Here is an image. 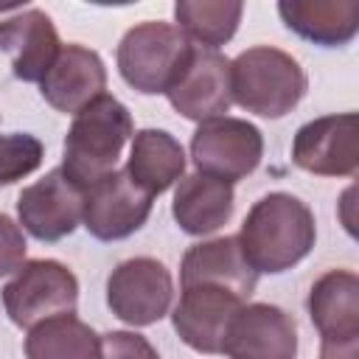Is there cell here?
<instances>
[{"mask_svg": "<svg viewBox=\"0 0 359 359\" xmlns=\"http://www.w3.org/2000/svg\"><path fill=\"white\" fill-rule=\"evenodd\" d=\"M174 300V280L165 264L140 255L118 264L107 278V306L126 325L143 328L163 320Z\"/></svg>", "mask_w": 359, "mask_h": 359, "instance_id": "obj_8", "label": "cell"}, {"mask_svg": "<svg viewBox=\"0 0 359 359\" xmlns=\"http://www.w3.org/2000/svg\"><path fill=\"white\" fill-rule=\"evenodd\" d=\"M244 3L236 0H180L174 6V20L191 45L219 50L227 45L241 22Z\"/></svg>", "mask_w": 359, "mask_h": 359, "instance_id": "obj_22", "label": "cell"}, {"mask_svg": "<svg viewBox=\"0 0 359 359\" xmlns=\"http://www.w3.org/2000/svg\"><path fill=\"white\" fill-rule=\"evenodd\" d=\"M227 359H297V323L272 303H244L224 339Z\"/></svg>", "mask_w": 359, "mask_h": 359, "instance_id": "obj_12", "label": "cell"}, {"mask_svg": "<svg viewBox=\"0 0 359 359\" xmlns=\"http://www.w3.org/2000/svg\"><path fill=\"white\" fill-rule=\"evenodd\" d=\"M222 286L241 300H250L258 283V272L247 264L236 236H219L188 247L180 264V286Z\"/></svg>", "mask_w": 359, "mask_h": 359, "instance_id": "obj_16", "label": "cell"}, {"mask_svg": "<svg viewBox=\"0 0 359 359\" xmlns=\"http://www.w3.org/2000/svg\"><path fill=\"white\" fill-rule=\"evenodd\" d=\"M45 146L28 132L0 135V185H11L42 165Z\"/></svg>", "mask_w": 359, "mask_h": 359, "instance_id": "obj_23", "label": "cell"}, {"mask_svg": "<svg viewBox=\"0 0 359 359\" xmlns=\"http://www.w3.org/2000/svg\"><path fill=\"white\" fill-rule=\"evenodd\" d=\"M151 199L137 188L126 171H112L84 188L81 224L98 241H118L140 230L151 213Z\"/></svg>", "mask_w": 359, "mask_h": 359, "instance_id": "obj_10", "label": "cell"}, {"mask_svg": "<svg viewBox=\"0 0 359 359\" xmlns=\"http://www.w3.org/2000/svg\"><path fill=\"white\" fill-rule=\"evenodd\" d=\"M278 14L289 31L323 48L348 45L359 31L356 0H280Z\"/></svg>", "mask_w": 359, "mask_h": 359, "instance_id": "obj_19", "label": "cell"}, {"mask_svg": "<svg viewBox=\"0 0 359 359\" xmlns=\"http://www.w3.org/2000/svg\"><path fill=\"white\" fill-rule=\"evenodd\" d=\"M59 48V31L42 8H17L0 20V53L20 81H42Z\"/></svg>", "mask_w": 359, "mask_h": 359, "instance_id": "obj_15", "label": "cell"}, {"mask_svg": "<svg viewBox=\"0 0 359 359\" xmlns=\"http://www.w3.org/2000/svg\"><path fill=\"white\" fill-rule=\"evenodd\" d=\"M25 250L28 244H25L22 227L11 216L0 213V278L14 275L25 264Z\"/></svg>", "mask_w": 359, "mask_h": 359, "instance_id": "obj_25", "label": "cell"}, {"mask_svg": "<svg viewBox=\"0 0 359 359\" xmlns=\"http://www.w3.org/2000/svg\"><path fill=\"white\" fill-rule=\"evenodd\" d=\"M359 339L353 342H320V359H356Z\"/></svg>", "mask_w": 359, "mask_h": 359, "instance_id": "obj_26", "label": "cell"}, {"mask_svg": "<svg viewBox=\"0 0 359 359\" xmlns=\"http://www.w3.org/2000/svg\"><path fill=\"white\" fill-rule=\"evenodd\" d=\"M236 194L233 185L208 174H188L174 188L171 216L188 236H210L224 227L233 216Z\"/></svg>", "mask_w": 359, "mask_h": 359, "instance_id": "obj_18", "label": "cell"}, {"mask_svg": "<svg viewBox=\"0 0 359 359\" xmlns=\"http://www.w3.org/2000/svg\"><path fill=\"white\" fill-rule=\"evenodd\" d=\"M107 90V67L93 48L79 42L62 45L53 65L39 81L42 98L65 115H76L90 101L104 95Z\"/></svg>", "mask_w": 359, "mask_h": 359, "instance_id": "obj_14", "label": "cell"}, {"mask_svg": "<svg viewBox=\"0 0 359 359\" xmlns=\"http://www.w3.org/2000/svg\"><path fill=\"white\" fill-rule=\"evenodd\" d=\"M359 118L356 112L323 115L303 123L292 140L297 168L317 177H356L359 171Z\"/></svg>", "mask_w": 359, "mask_h": 359, "instance_id": "obj_9", "label": "cell"}, {"mask_svg": "<svg viewBox=\"0 0 359 359\" xmlns=\"http://www.w3.org/2000/svg\"><path fill=\"white\" fill-rule=\"evenodd\" d=\"M135 135L129 109L109 93L90 101L73 115L62 149V171L81 191L112 174L123 146Z\"/></svg>", "mask_w": 359, "mask_h": 359, "instance_id": "obj_2", "label": "cell"}, {"mask_svg": "<svg viewBox=\"0 0 359 359\" xmlns=\"http://www.w3.org/2000/svg\"><path fill=\"white\" fill-rule=\"evenodd\" d=\"M165 98L188 121L205 123L222 118L233 104L230 59L219 50L191 45L171 87L165 90Z\"/></svg>", "mask_w": 359, "mask_h": 359, "instance_id": "obj_7", "label": "cell"}, {"mask_svg": "<svg viewBox=\"0 0 359 359\" xmlns=\"http://www.w3.org/2000/svg\"><path fill=\"white\" fill-rule=\"evenodd\" d=\"M306 73L300 62L272 45H255L241 50L230 62L233 101L261 118L289 115L306 95Z\"/></svg>", "mask_w": 359, "mask_h": 359, "instance_id": "obj_3", "label": "cell"}, {"mask_svg": "<svg viewBox=\"0 0 359 359\" xmlns=\"http://www.w3.org/2000/svg\"><path fill=\"white\" fill-rule=\"evenodd\" d=\"M84 191L65 177L62 168L25 185L17 196V219L22 230L39 241H59L81 224Z\"/></svg>", "mask_w": 359, "mask_h": 359, "instance_id": "obj_11", "label": "cell"}, {"mask_svg": "<svg viewBox=\"0 0 359 359\" xmlns=\"http://www.w3.org/2000/svg\"><path fill=\"white\" fill-rule=\"evenodd\" d=\"M123 171L149 196H160L185 177V149L165 129H140L132 135Z\"/></svg>", "mask_w": 359, "mask_h": 359, "instance_id": "obj_20", "label": "cell"}, {"mask_svg": "<svg viewBox=\"0 0 359 359\" xmlns=\"http://www.w3.org/2000/svg\"><path fill=\"white\" fill-rule=\"evenodd\" d=\"M101 359H160V353L135 331H107L101 334Z\"/></svg>", "mask_w": 359, "mask_h": 359, "instance_id": "obj_24", "label": "cell"}, {"mask_svg": "<svg viewBox=\"0 0 359 359\" xmlns=\"http://www.w3.org/2000/svg\"><path fill=\"white\" fill-rule=\"evenodd\" d=\"M188 48L191 42L182 36L177 25L160 20H143L132 25L118 45L121 79L143 95L165 93Z\"/></svg>", "mask_w": 359, "mask_h": 359, "instance_id": "obj_4", "label": "cell"}, {"mask_svg": "<svg viewBox=\"0 0 359 359\" xmlns=\"http://www.w3.org/2000/svg\"><path fill=\"white\" fill-rule=\"evenodd\" d=\"M79 280L70 266L53 258L25 261L3 286V309L17 328H34L59 314H76Z\"/></svg>", "mask_w": 359, "mask_h": 359, "instance_id": "obj_5", "label": "cell"}, {"mask_svg": "<svg viewBox=\"0 0 359 359\" xmlns=\"http://www.w3.org/2000/svg\"><path fill=\"white\" fill-rule=\"evenodd\" d=\"M309 317L320 342L359 339V278L351 269H328L309 292Z\"/></svg>", "mask_w": 359, "mask_h": 359, "instance_id": "obj_17", "label": "cell"}, {"mask_svg": "<svg viewBox=\"0 0 359 359\" xmlns=\"http://www.w3.org/2000/svg\"><path fill=\"white\" fill-rule=\"evenodd\" d=\"M28 359H101V337L76 314H59L28 328Z\"/></svg>", "mask_w": 359, "mask_h": 359, "instance_id": "obj_21", "label": "cell"}, {"mask_svg": "<svg viewBox=\"0 0 359 359\" xmlns=\"http://www.w3.org/2000/svg\"><path fill=\"white\" fill-rule=\"evenodd\" d=\"M264 157L261 129L244 118H213L196 126L191 137V160L199 174L238 182L258 168Z\"/></svg>", "mask_w": 359, "mask_h": 359, "instance_id": "obj_6", "label": "cell"}, {"mask_svg": "<svg viewBox=\"0 0 359 359\" xmlns=\"http://www.w3.org/2000/svg\"><path fill=\"white\" fill-rule=\"evenodd\" d=\"M244 303L247 300L222 286H185L171 311V323L188 348L213 356L224 351L227 328Z\"/></svg>", "mask_w": 359, "mask_h": 359, "instance_id": "obj_13", "label": "cell"}, {"mask_svg": "<svg viewBox=\"0 0 359 359\" xmlns=\"http://www.w3.org/2000/svg\"><path fill=\"white\" fill-rule=\"evenodd\" d=\"M236 238L255 272L278 275L292 269L311 252L317 224L306 202L292 194L275 191L261 196L250 208Z\"/></svg>", "mask_w": 359, "mask_h": 359, "instance_id": "obj_1", "label": "cell"}]
</instances>
